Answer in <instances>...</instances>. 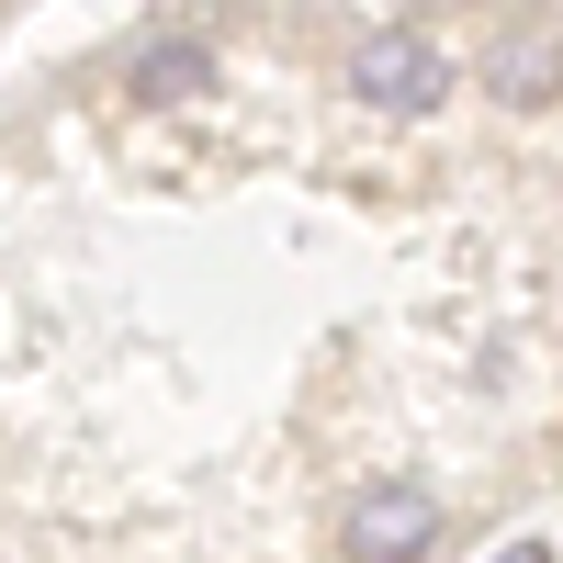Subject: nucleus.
Segmentation results:
<instances>
[{
    "label": "nucleus",
    "mask_w": 563,
    "mask_h": 563,
    "mask_svg": "<svg viewBox=\"0 0 563 563\" xmlns=\"http://www.w3.org/2000/svg\"><path fill=\"white\" fill-rule=\"evenodd\" d=\"M90 417L0 563H440L563 474V23H147L0 124V327Z\"/></svg>",
    "instance_id": "nucleus-1"
}]
</instances>
